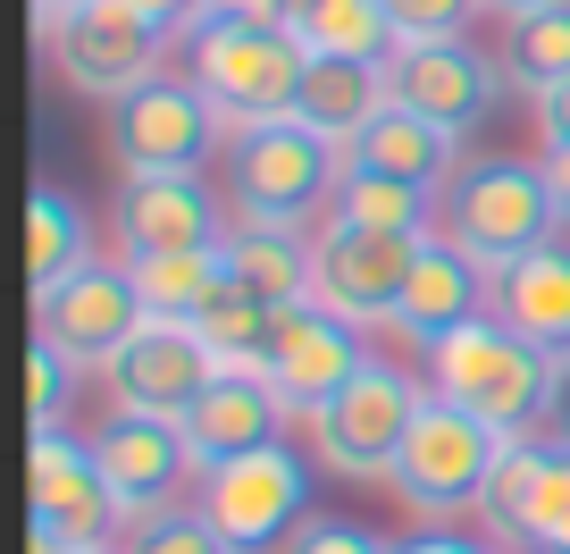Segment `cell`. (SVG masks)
Segmentation results:
<instances>
[{
	"instance_id": "obj_44",
	"label": "cell",
	"mask_w": 570,
	"mask_h": 554,
	"mask_svg": "<svg viewBox=\"0 0 570 554\" xmlns=\"http://www.w3.org/2000/svg\"><path fill=\"white\" fill-rule=\"evenodd\" d=\"M109 554H118V546H109Z\"/></svg>"
},
{
	"instance_id": "obj_30",
	"label": "cell",
	"mask_w": 570,
	"mask_h": 554,
	"mask_svg": "<svg viewBox=\"0 0 570 554\" xmlns=\"http://www.w3.org/2000/svg\"><path fill=\"white\" fill-rule=\"evenodd\" d=\"M194 337L218 353V370H261V344H268V303H252V294L227 278V286H218L210 303H202Z\"/></svg>"
},
{
	"instance_id": "obj_10",
	"label": "cell",
	"mask_w": 570,
	"mask_h": 554,
	"mask_svg": "<svg viewBox=\"0 0 570 554\" xmlns=\"http://www.w3.org/2000/svg\"><path fill=\"white\" fill-rule=\"evenodd\" d=\"M210 144H218V109L194 85H168V76H151L142 93H126L109 109L118 177H202V152Z\"/></svg>"
},
{
	"instance_id": "obj_41",
	"label": "cell",
	"mask_w": 570,
	"mask_h": 554,
	"mask_svg": "<svg viewBox=\"0 0 570 554\" xmlns=\"http://www.w3.org/2000/svg\"><path fill=\"white\" fill-rule=\"evenodd\" d=\"M68 9H85V0H35V26H42V35H51V26L68 18Z\"/></svg>"
},
{
	"instance_id": "obj_42",
	"label": "cell",
	"mask_w": 570,
	"mask_h": 554,
	"mask_svg": "<svg viewBox=\"0 0 570 554\" xmlns=\"http://www.w3.org/2000/svg\"><path fill=\"white\" fill-rule=\"evenodd\" d=\"M553 420H562V446H570V378H562V404H553Z\"/></svg>"
},
{
	"instance_id": "obj_12",
	"label": "cell",
	"mask_w": 570,
	"mask_h": 554,
	"mask_svg": "<svg viewBox=\"0 0 570 554\" xmlns=\"http://www.w3.org/2000/svg\"><path fill=\"white\" fill-rule=\"evenodd\" d=\"M26 513H35L42 529H59L76 554L126 546L118 496H109V479H101V463H92V446H76L68 429H42L35 454H26Z\"/></svg>"
},
{
	"instance_id": "obj_11",
	"label": "cell",
	"mask_w": 570,
	"mask_h": 554,
	"mask_svg": "<svg viewBox=\"0 0 570 554\" xmlns=\"http://www.w3.org/2000/svg\"><path fill=\"white\" fill-rule=\"evenodd\" d=\"M361 370H370V353H361V337L336 320V311H320V303H285V311H268L261 378L277 387V404L294 411V420H311V411H320L327 395H344Z\"/></svg>"
},
{
	"instance_id": "obj_37",
	"label": "cell",
	"mask_w": 570,
	"mask_h": 554,
	"mask_svg": "<svg viewBox=\"0 0 570 554\" xmlns=\"http://www.w3.org/2000/svg\"><path fill=\"white\" fill-rule=\"evenodd\" d=\"M537 126H546V144H570V85L537 93Z\"/></svg>"
},
{
	"instance_id": "obj_27",
	"label": "cell",
	"mask_w": 570,
	"mask_h": 554,
	"mask_svg": "<svg viewBox=\"0 0 570 554\" xmlns=\"http://www.w3.org/2000/svg\"><path fill=\"white\" fill-rule=\"evenodd\" d=\"M285 26L327 59H394V26H386V0H294Z\"/></svg>"
},
{
	"instance_id": "obj_16",
	"label": "cell",
	"mask_w": 570,
	"mask_h": 554,
	"mask_svg": "<svg viewBox=\"0 0 570 554\" xmlns=\"http://www.w3.org/2000/svg\"><path fill=\"white\" fill-rule=\"evenodd\" d=\"M562 496H570V446L562 437H512L495 479H487V496H479V513H487V529H495L503 546L537 554L546 529H553V513H562Z\"/></svg>"
},
{
	"instance_id": "obj_40",
	"label": "cell",
	"mask_w": 570,
	"mask_h": 554,
	"mask_svg": "<svg viewBox=\"0 0 570 554\" xmlns=\"http://www.w3.org/2000/svg\"><path fill=\"white\" fill-rule=\"evenodd\" d=\"M537 554H570V496H562V513H553V529H546V546Z\"/></svg>"
},
{
	"instance_id": "obj_29",
	"label": "cell",
	"mask_w": 570,
	"mask_h": 554,
	"mask_svg": "<svg viewBox=\"0 0 570 554\" xmlns=\"http://www.w3.org/2000/svg\"><path fill=\"white\" fill-rule=\"evenodd\" d=\"M336 218H361V227H377V235H436L428 194H411V185H394V177H370V168H344Z\"/></svg>"
},
{
	"instance_id": "obj_1",
	"label": "cell",
	"mask_w": 570,
	"mask_h": 554,
	"mask_svg": "<svg viewBox=\"0 0 570 554\" xmlns=\"http://www.w3.org/2000/svg\"><path fill=\"white\" fill-rule=\"evenodd\" d=\"M562 378H570V361L520 344L495 311H479L470 328H453L445 344H428V395L462 404L470 420H487L495 437H529L537 420H553Z\"/></svg>"
},
{
	"instance_id": "obj_13",
	"label": "cell",
	"mask_w": 570,
	"mask_h": 554,
	"mask_svg": "<svg viewBox=\"0 0 570 554\" xmlns=\"http://www.w3.org/2000/svg\"><path fill=\"white\" fill-rule=\"evenodd\" d=\"M92 463H101V479H109V496H118L126 529L177 513V504H185V479L202 470L177 420H109V429L92 437Z\"/></svg>"
},
{
	"instance_id": "obj_28",
	"label": "cell",
	"mask_w": 570,
	"mask_h": 554,
	"mask_svg": "<svg viewBox=\"0 0 570 554\" xmlns=\"http://www.w3.org/2000/svg\"><path fill=\"white\" fill-rule=\"evenodd\" d=\"M503 76L520 93H553L570 85V0H537V9H512V35H503Z\"/></svg>"
},
{
	"instance_id": "obj_19",
	"label": "cell",
	"mask_w": 570,
	"mask_h": 554,
	"mask_svg": "<svg viewBox=\"0 0 570 554\" xmlns=\"http://www.w3.org/2000/svg\"><path fill=\"white\" fill-rule=\"evenodd\" d=\"M487 311V269L470 261L462 244H445V235H428L420 244V261H411V278H403V294H394V337H411V344H445L453 328H470Z\"/></svg>"
},
{
	"instance_id": "obj_7",
	"label": "cell",
	"mask_w": 570,
	"mask_h": 554,
	"mask_svg": "<svg viewBox=\"0 0 570 554\" xmlns=\"http://www.w3.org/2000/svg\"><path fill=\"white\" fill-rule=\"evenodd\" d=\"M194 504L210 513V529L235 554H277L311 521V470H303V454H285V446H252L235 463L202 470Z\"/></svg>"
},
{
	"instance_id": "obj_20",
	"label": "cell",
	"mask_w": 570,
	"mask_h": 554,
	"mask_svg": "<svg viewBox=\"0 0 570 554\" xmlns=\"http://www.w3.org/2000/svg\"><path fill=\"white\" fill-rule=\"evenodd\" d=\"M285 420H294V411L277 404V387H268L261 370H218L177 429H185V446H194V463L218 470V463H235V454H252V446H277Z\"/></svg>"
},
{
	"instance_id": "obj_8",
	"label": "cell",
	"mask_w": 570,
	"mask_h": 554,
	"mask_svg": "<svg viewBox=\"0 0 570 554\" xmlns=\"http://www.w3.org/2000/svg\"><path fill=\"white\" fill-rule=\"evenodd\" d=\"M420 244L428 235H377L361 218H320V235H311V303L336 311L344 328H386Z\"/></svg>"
},
{
	"instance_id": "obj_3",
	"label": "cell",
	"mask_w": 570,
	"mask_h": 554,
	"mask_svg": "<svg viewBox=\"0 0 570 554\" xmlns=\"http://www.w3.org/2000/svg\"><path fill=\"white\" fill-rule=\"evenodd\" d=\"M553 218L562 211L546 194V168H529V161H470V168H453L445 202H436V235L462 244L487 278L529 261L537 244H553Z\"/></svg>"
},
{
	"instance_id": "obj_9",
	"label": "cell",
	"mask_w": 570,
	"mask_h": 554,
	"mask_svg": "<svg viewBox=\"0 0 570 554\" xmlns=\"http://www.w3.org/2000/svg\"><path fill=\"white\" fill-rule=\"evenodd\" d=\"M210 378H218V353L185 320H142L101 361V395L118 404V420H185Z\"/></svg>"
},
{
	"instance_id": "obj_38",
	"label": "cell",
	"mask_w": 570,
	"mask_h": 554,
	"mask_svg": "<svg viewBox=\"0 0 570 554\" xmlns=\"http://www.w3.org/2000/svg\"><path fill=\"white\" fill-rule=\"evenodd\" d=\"M537 168H546V194H553V211L570 218V144H546V161H537Z\"/></svg>"
},
{
	"instance_id": "obj_26",
	"label": "cell",
	"mask_w": 570,
	"mask_h": 554,
	"mask_svg": "<svg viewBox=\"0 0 570 554\" xmlns=\"http://www.w3.org/2000/svg\"><path fill=\"white\" fill-rule=\"evenodd\" d=\"M76 269H92L85 211H76V194H59V185H35V194H26V278H35V303L59 294Z\"/></svg>"
},
{
	"instance_id": "obj_31",
	"label": "cell",
	"mask_w": 570,
	"mask_h": 554,
	"mask_svg": "<svg viewBox=\"0 0 570 554\" xmlns=\"http://www.w3.org/2000/svg\"><path fill=\"white\" fill-rule=\"evenodd\" d=\"M118 554H235V546L210 529V513H202V504H177V513L142 521V529H126Z\"/></svg>"
},
{
	"instance_id": "obj_35",
	"label": "cell",
	"mask_w": 570,
	"mask_h": 554,
	"mask_svg": "<svg viewBox=\"0 0 570 554\" xmlns=\"http://www.w3.org/2000/svg\"><path fill=\"white\" fill-rule=\"evenodd\" d=\"M101 9H118V18H135L142 35H177L185 18H202V0H101Z\"/></svg>"
},
{
	"instance_id": "obj_43",
	"label": "cell",
	"mask_w": 570,
	"mask_h": 554,
	"mask_svg": "<svg viewBox=\"0 0 570 554\" xmlns=\"http://www.w3.org/2000/svg\"><path fill=\"white\" fill-rule=\"evenodd\" d=\"M487 9H537V0H487Z\"/></svg>"
},
{
	"instance_id": "obj_34",
	"label": "cell",
	"mask_w": 570,
	"mask_h": 554,
	"mask_svg": "<svg viewBox=\"0 0 570 554\" xmlns=\"http://www.w3.org/2000/svg\"><path fill=\"white\" fill-rule=\"evenodd\" d=\"M26 370H35V437L42 429H59V395H68V353H59V344H35V353H26Z\"/></svg>"
},
{
	"instance_id": "obj_36",
	"label": "cell",
	"mask_w": 570,
	"mask_h": 554,
	"mask_svg": "<svg viewBox=\"0 0 570 554\" xmlns=\"http://www.w3.org/2000/svg\"><path fill=\"white\" fill-rule=\"evenodd\" d=\"M285 9L294 0H202V18H218V26H285Z\"/></svg>"
},
{
	"instance_id": "obj_39",
	"label": "cell",
	"mask_w": 570,
	"mask_h": 554,
	"mask_svg": "<svg viewBox=\"0 0 570 554\" xmlns=\"http://www.w3.org/2000/svg\"><path fill=\"white\" fill-rule=\"evenodd\" d=\"M394 554H487V546H470V537H453V529H420V537H403Z\"/></svg>"
},
{
	"instance_id": "obj_18",
	"label": "cell",
	"mask_w": 570,
	"mask_h": 554,
	"mask_svg": "<svg viewBox=\"0 0 570 554\" xmlns=\"http://www.w3.org/2000/svg\"><path fill=\"white\" fill-rule=\"evenodd\" d=\"M35 320H42V344H59L68 361H92V370H101V361L142 328V303H135V286H126V269L92 261V269H76L59 294H42Z\"/></svg>"
},
{
	"instance_id": "obj_14",
	"label": "cell",
	"mask_w": 570,
	"mask_h": 554,
	"mask_svg": "<svg viewBox=\"0 0 570 554\" xmlns=\"http://www.w3.org/2000/svg\"><path fill=\"white\" fill-rule=\"evenodd\" d=\"M42 42H51L59 76H68L76 93H92V101H126V93H142L151 76H160V35H142L135 18L101 9V0L68 9Z\"/></svg>"
},
{
	"instance_id": "obj_15",
	"label": "cell",
	"mask_w": 570,
	"mask_h": 554,
	"mask_svg": "<svg viewBox=\"0 0 570 554\" xmlns=\"http://www.w3.org/2000/svg\"><path fill=\"white\" fill-rule=\"evenodd\" d=\"M386 93L403 109H420V118H436L445 135H470V126L495 109V68H487L462 35L453 42H403V51L386 59Z\"/></svg>"
},
{
	"instance_id": "obj_25",
	"label": "cell",
	"mask_w": 570,
	"mask_h": 554,
	"mask_svg": "<svg viewBox=\"0 0 570 554\" xmlns=\"http://www.w3.org/2000/svg\"><path fill=\"white\" fill-rule=\"evenodd\" d=\"M227 278L252 294V303L285 311V303H311V244L294 227H227Z\"/></svg>"
},
{
	"instance_id": "obj_17",
	"label": "cell",
	"mask_w": 570,
	"mask_h": 554,
	"mask_svg": "<svg viewBox=\"0 0 570 554\" xmlns=\"http://www.w3.org/2000/svg\"><path fill=\"white\" fill-rule=\"evenodd\" d=\"M109 218H118L126 252H202V244H227L235 227L202 177H118Z\"/></svg>"
},
{
	"instance_id": "obj_5",
	"label": "cell",
	"mask_w": 570,
	"mask_h": 554,
	"mask_svg": "<svg viewBox=\"0 0 570 554\" xmlns=\"http://www.w3.org/2000/svg\"><path fill=\"white\" fill-rule=\"evenodd\" d=\"M503 446H512V437H495L487 420H470V411L445 404V395H428L420 420H411V437H403V454H394V470H386V487L428 521V529H445L453 513H470V504L487 496Z\"/></svg>"
},
{
	"instance_id": "obj_24",
	"label": "cell",
	"mask_w": 570,
	"mask_h": 554,
	"mask_svg": "<svg viewBox=\"0 0 570 554\" xmlns=\"http://www.w3.org/2000/svg\"><path fill=\"white\" fill-rule=\"evenodd\" d=\"M126 286H135L142 320H202L218 286H227V252L202 244V252H126Z\"/></svg>"
},
{
	"instance_id": "obj_2",
	"label": "cell",
	"mask_w": 570,
	"mask_h": 554,
	"mask_svg": "<svg viewBox=\"0 0 570 554\" xmlns=\"http://www.w3.org/2000/svg\"><path fill=\"white\" fill-rule=\"evenodd\" d=\"M311 76V42L294 26H218L202 18L185 35V85L218 109V126H268L294 118Z\"/></svg>"
},
{
	"instance_id": "obj_32",
	"label": "cell",
	"mask_w": 570,
	"mask_h": 554,
	"mask_svg": "<svg viewBox=\"0 0 570 554\" xmlns=\"http://www.w3.org/2000/svg\"><path fill=\"white\" fill-rule=\"evenodd\" d=\"M479 9V0H386V26H394V51L403 42H453L462 35V18Z\"/></svg>"
},
{
	"instance_id": "obj_23",
	"label": "cell",
	"mask_w": 570,
	"mask_h": 554,
	"mask_svg": "<svg viewBox=\"0 0 570 554\" xmlns=\"http://www.w3.org/2000/svg\"><path fill=\"white\" fill-rule=\"evenodd\" d=\"M386 101H394V93H386V68H377V59H327V51H311V76H303V101H294V118H303L320 144L353 152V144H361V126H370Z\"/></svg>"
},
{
	"instance_id": "obj_4",
	"label": "cell",
	"mask_w": 570,
	"mask_h": 554,
	"mask_svg": "<svg viewBox=\"0 0 570 554\" xmlns=\"http://www.w3.org/2000/svg\"><path fill=\"white\" fill-rule=\"evenodd\" d=\"M336 144H320L303 118H268V126H235L227 144V211L235 227H303L327 194H336Z\"/></svg>"
},
{
	"instance_id": "obj_21",
	"label": "cell",
	"mask_w": 570,
	"mask_h": 554,
	"mask_svg": "<svg viewBox=\"0 0 570 554\" xmlns=\"http://www.w3.org/2000/svg\"><path fill=\"white\" fill-rule=\"evenodd\" d=\"M453 144L462 135H445L436 118H420V109H403V101H386L370 126H361V144L344 152V168H370V177H394V185H411V194H445L453 185Z\"/></svg>"
},
{
	"instance_id": "obj_33",
	"label": "cell",
	"mask_w": 570,
	"mask_h": 554,
	"mask_svg": "<svg viewBox=\"0 0 570 554\" xmlns=\"http://www.w3.org/2000/svg\"><path fill=\"white\" fill-rule=\"evenodd\" d=\"M277 554H394L377 529H361V521H336V513H311L303 529L285 537Z\"/></svg>"
},
{
	"instance_id": "obj_6",
	"label": "cell",
	"mask_w": 570,
	"mask_h": 554,
	"mask_svg": "<svg viewBox=\"0 0 570 554\" xmlns=\"http://www.w3.org/2000/svg\"><path fill=\"white\" fill-rule=\"evenodd\" d=\"M420 404L428 395L411 387L394 361H370L353 387L327 395V404L303 420L320 470H336V479H386L394 454H403V437H411V420H420Z\"/></svg>"
},
{
	"instance_id": "obj_22",
	"label": "cell",
	"mask_w": 570,
	"mask_h": 554,
	"mask_svg": "<svg viewBox=\"0 0 570 554\" xmlns=\"http://www.w3.org/2000/svg\"><path fill=\"white\" fill-rule=\"evenodd\" d=\"M487 303H495V320L512 328L520 344L570 361V252L562 244H537L529 261L495 269V278H487Z\"/></svg>"
}]
</instances>
